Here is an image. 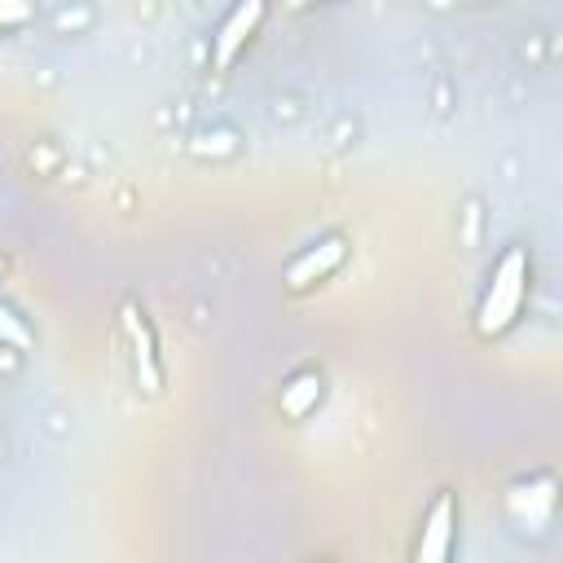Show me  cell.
<instances>
[{
	"label": "cell",
	"instance_id": "cell-2",
	"mask_svg": "<svg viewBox=\"0 0 563 563\" xmlns=\"http://www.w3.org/2000/svg\"><path fill=\"white\" fill-rule=\"evenodd\" d=\"M457 528H462V501H457L453 488H440L431 497V506L422 510L418 541H413V563H453Z\"/></svg>",
	"mask_w": 563,
	"mask_h": 563
},
{
	"label": "cell",
	"instance_id": "cell-5",
	"mask_svg": "<svg viewBox=\"0 0 563 563\" xmlns=\"http://www.w3.org/2000/svg\"><path fill=\"white\" fill-rule=\"evenodd\" d=\"M264 0H242V4H233L224 18H220V26H216V35H211V66L216 70H229L233 62H238V53L251 44V35L260 31V22H264Z\"/></svg>",
	"mask_w": 563,
	"mask_h": 563
},
{
	"label": "cell",
	"instance_id": "cell-8",
	"mask_svg": "<svg viewBox=\"0 0 563 563\" xmlns=\"http://www.w3.org/2000/svg\"><path fill=\"white\" fill-rule=\"evenodd\" d=\"M0 347H13V352H31L35 347V330L26 325V317L0 299Z\"/></svg>",
	"mask_w": 563,
	"mask_h": 563
},
{
	"label": "cell",
	"instance_id": "cell-3",
	"mask_svg": "<svg viewBox=\"0 0 563 563\" xmlns=\"http://www.w3.org/2000/svg\"><path fill=\"white\" fill-rule=\"evenodd\" d=\"M119 330H123V343H128V361H132L136 391L158 396V391H163V356H158V343H154V325H150V317H145V308H141L136 299L123 303Z\"/></svg>",
	"mask_w": 563,
	"mask_h": 563
},
{
	"label": "cell",
	"instance_id": "cell-9",
	"mask_svg": "<svg viewBox=\"0 0 563 563\" xmlns=\"http://www.w3.org/2000/svg\"><path fill=\"white\" fill-rule=\"evenodd\" d=\"M31 18H35L31 4H22V0H0V31L22 26V22H31Z\"/></svg>",
	"mask_w": 563,
	"mask_h": 563
},
{
	"label": "cell",
	"instance_id": "cell-1",
	"mask_svg": "<svg viewBox=\"0 0 563 563\" xmlns=\"http://www.w3.org/2000/svg\"><path fill=\"white\" fill-rule=\"evenodd\" d=\"M528 290H532V255L528 246H506L488 273V286L479 295V308H475V334L479 339H501L523 303H528Z\"/></svg>",
	"mask_w": 563,
	"mask_h": 563
},
{
	"label": "cell",
	"instance_id": "cell-6",
	"mask_svg": "<svg viewBox=\"0 0 563 563\" xmlns=\"http://www.w3.org/2000/svg\"><path fill=\"white\" fill-rule=\"evenodd\" d=\"M506 519L519 532H545L554 519V479L537 475V479H519L506 493Z\"/></svg>",
	"mask_w": 563,
	"mask_h": 563
},
{
	"label": "cell",
	"instance_id": "cell-7",
	"mask_svg": "<svg viewBox=\"0 0 563 563\" xmlns=\"http://www.w3.org/2000/svg\"><path fill=\"white\" fill-rule=\"evenodd\" d=\"M321 391H325V383H321V374L317 369H299V374H290L286 383H282V413L286 418H308L317 405H321Z\"/></svg>",
	"mask_w": 563,
	"mask_h": 563
},
{
	"label": "cell",
	"instance_id": "cell-4",
	"mask_svg": "<svg viewBox=\"0 0 563 563\" xmlns=\"http://www.w3.org/2000/svg\"><path fill=\"white\" fill-rule=\"evenodd\" d=\"M347 238L343 233H325V238H317V242H308L290 264H286V273H282V282H286V290H312V286H321V282H330L339 268H343V260H347Z\"/></svg>",
	"mask_w": 563,
	"mask_h": 563
}]
</instances>
